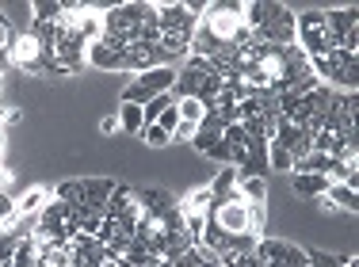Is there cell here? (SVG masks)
<instances>
[{
  "label": "cell",
  "mask_w": 359,
  "mask_h": 267,
  "mask_svg": "<svg viewBox=\"0 0 359 267\" xmlns=\"http://www.w3.org/2000/svg\"><path fill=\"white\" fill-rule=\"evenodd\" d=\"M176 111H180V118H184V123H195V126H199L203 115H207V103L195 100V96H187V100H176Z\"/></svg>",
  "instance_id": "cell-24"
},
{
  "label": "cell",
  "mask_w": 359,
  "mask_h": 267,
  "mask_svg": "<svg viewBox=\"0 0 359 267\" xmlns=\"http://www.w3.org/2000/svg\"><path fill=\"white\" fill-rule=\"evenodd\" d=\"M325 199L337 206V210H359V199H355V187L352 184H329Z\"/></svg>",
  "instance_id": "cell-20"
},
{
  "label": "cell",
  "mask_w": 359,
  "mask_h": 267,
  "mask_svg": "<svg viewBox=\"0 0 359 267\" xmlns=\"http://www.w3.org/2000/svg\"><path fill=\"white\" fill-rule=\"evenodd\" d=\"M12 23L4 20V15H0V54H8V46H12Z\"/></svg>",
  "instance_id": "cell-33"
},
{
  "label": "cell",
  "mask_w": 359,
  "mask_h": 267,
  "mask_svg": "<svg viewBox=\"0 0 359 267\" xmlns=\"http://www.w3.org/2000/svg\"><path fill=\"white\" fill-rule=\"evenodd\" d=\"M42 57H46V46L35 39L31 31H15L12 34V46H8V62L15 69H23V73H42Z\"/></svg>",
  "instance_id": "cell-7"
},
{
  "label": "cell",
  "mask_w": 359,
  "mask_h": 267,
  "mask_svg": "<svg viewBox=\"0 0 359 267\" xmlns=\"http://www.w3.org/2000/svg\"><path fill=\"white\" fill-rule=\"evenodd\" d=\"M172 103H176L172 92H165V96H153L149 103H142V118H145V126H149V123H157V118H161V111H168Z\"/></svg>",
  "instance_id": "cell-25"
},
{
  "label": "cell",
  "mask_w": 359,
  "mask_h": 267,
  "mask_svg": "<svg viewBox=\"0 0 359 267\" xmlns=\"http://www.w3.org/2000/svg\"><path fill=\"white\" fill-rule=\"evenodd\" d=\"M172 267H203V256H199V245L195 248H187V252H180L176 260H172Z\"/></svg>",
  "instance_id": "cell-32"
},
{
  "label": "cell",
  "mask_w": 359,
  "mask_h": 267,
  "mask_svg": "<svg viewBox=\"0 0 359 267\" xmlns=\"http://www.w3.org/2000/svg\"><path fill=\"white\" fill-rule=\"evenodd\" d=\"M157 126H161V130H165L168 137H172V134H176V126H180V111H176V103H172V107H168V111H161V118H157Z\"/></svg>",
  "instance_id": "cell-30"
},
{
  "label": "cell",
  "mask_w": 359,
  "mask_h": 267,
  "mask_svg": "<svg viewBox=\"0 0 359 267\" xmlns=\"http://www.w3.org/2000/svg\"><path fill=\"white\" fill-rule=\"evenodd\" d=\"M0 267H12V263H0Z\"/></svg>",
  "instance_id": "cell-39"
},
{
  "label": "cell",
  "mask_w": 359,
  "mask_h": 267,
  "mask_svg": "<svg viewBox=\"0 0 359 267\" xmlns=\"http://www.w3.org/2000/svg\"><path fill=\"white\" fill-rule=\"evenodd\" d=\"M260 218H264V206L245 203L241 195H237V199H229V203H215V206H210V221H215V226H218L226 237H237V233H256Z\"/></svg>",
  "instance_id": "cell-3"
},
{
  "label": "cell",
  "mask_w": 359,
  "mask_h": 267,
  "mask_svg": "<svg viewBox=\"0 0 359 267\" xmlns=\"http://www.w3.org/2000/svg\"><path fill=\"white\" fill-rule=\"evenodd\" d=\"M46 203H50V195L42 191V187H31V191H23L20 199H15V214H42Z\"/></svg>",
  "instance_id": "cell-22"
},
{
  "label": "cell",
  "mask_w": 359,
  "mask_h": 267,
  "mask_svg": "<svg viewBox=\"0 0 359 267\" xmlns=\"http://www.w3.org/2000/svg\"><path fill=\"white\" fill-rule=\"evenodd\" d=\"M203 267H222V263H203Z\"/></svg>",
  "instance_id": "cell-37"
},
{
  "label": "cell",
  "mask_w": 359,
  "mask_h": 267,
  "mask_svg": "<svg viewBox=\"0 0 359 267\" xmlns=\"http://www.w3.org/2000/svg\"><path fill=\"white\" fill-rule=\"evenodd\" d=\"M100 130H104V134H115V130H118V118H104V126H100Z\"/></svg>",
  "instance_id": "cell-36"
},
{
  "label": "cell",
  "mask_w": 359,
  "mask_h": 267,
  "mask_svg": "<svg viewBox=\"0 0 359 267\" xmlns=\"http://www.w3.org/2000/svg\"><path fill=\"white\" fill-rule=\"evenodd\" d=\"M123 54H126V50H118V46H111V42L100 39V42H92V46H88V65L115 73V69H123Z\"/></svg>",
  "instance_id": "cell-13"
},
{
  "label": "cell",
  "mask_w": 359,
  "mask_h": 267,
  "mask_svg": "<svg viewBox=\"0 0 359 267\" xmlns=\"http://www.w3.org/2000/svg\"><path fill=\"white\" fill-rule=\"evenodd\" d=\"M168 62H172V57L161 46H142V42L126 46V54H123V69H134V73H149V69H161Z\"/></svg>",
  "instance_id": "cell-10"
},
{
  "label": "cell",
  "mask_w": 359,
  "mask_h": 267,
  "mask_svg": "<svg viewBox=\"0 0 359 267\" xmlns=\"http://www.w3.org/2000/svg\"><path fill=\"white\" fill-rule=\"evenodd\" d=\"M149 12H153V4H145V0L104 8V42H111V46H118V50L134 46V42H138V23Z\"/></svg>",
  "instance_id": "cell-2"
},
{
  "label": "cell",
  "mask_w": 359,
  "mask_h": 267,
  "mask_svg": "<svg viewBox=\"0 0 359 267\" xmlns=\"http://www.w3.org/2000/svg\"><path fill=\"white\" fill-rule=\"evenodd\" d=\"M142 137H145V145H168L172 137H168L165 130H161L157 123H149V126H142Z\"/></svg>",
  "instance_id": "cell-31"
},
{
  "label": "cell",
  "mask_w": 359,
  "mask_h": 267,
  "mask_svg": "<svg viewBox=\"0 0 359 267\" xmlns=\"http://www.w3.org/2000/svg\"><path fill=\"white\" fill-rule=\"evenodd\" d=\"M54 199H62V203L76 206V203H81V179H65V184H57Z\"/></svg>",
  "instance_id": "cell-28"
},
{
  "label": "cell",
  "mask_w": 359,
  "mask_h": 267,
  "mask_svg": "<svg viewBox=\"0 0 359 267\" xmlns=\"http://www.w3.org/2000/svg\"><path fill=\"white\" fill-rule=\"evenodd\" d=\"M62 12H65V4H57V0H42V4L31 8V20H39V23H57V20H62Z\"/></svg>",
  "instance_id": "cell-26"
},
{
  "label": "cell",
  "mask_w": 359,
  "mask_h": 267,
  "mask_svg": "<svg viewBox=\"0 0 359 267\" xmlns=\"http://www.w3.org/2000/svg\"><path fill=\"white\" fill-rule=\"evenodd\" d=\"M241 8H245V4H237V0H215V4H207V8H203L199 27L207 31L210 39H215V46H233V50L249 46L252 31L245 27Z\"/></svg>",
  "instance_id": "cell-1"
},
{
  "label": "cell",
  "mask_w": 359,
  "mask_h": 267,
  "mask_svg": "<svg viewBox=\"0 0 359 267\" xmlns=\"http://www.w3.org/2000/svg\"><path fill=\"white\" fill-rule=\"evenodd\" d=\"M138 203H142L149 214H165V210H172V206H180L172 195L161 191V187H145V191H138Z\"/></svg>",
  "instance_id": "cell-19"
},
{
  "label": "cell",
  "mask_w": 359,
  "mask_h": 267,
  "mask_svg": "<svg viewBox=\"0 0 359 267\" xmlns=\"http://www.w3.org/2000/svg\"><path fill=\"white\" fill-rule=\"evenodd\" d=\"M313 149L325 153V157H340V153L348 149V142L337 130H321V134H313Z\"/></svg>",
  "instance_id": "cell-21"
},
{
  "label": "cell",
  "mask_w": 359,
  "mask_h": 267,
  "mask_svg": "<svg viewBox=\"0 0 359 267\" xmlns=\"http://www.w3.org/2000/svg\"><path fill=\"white\" fill-rule=\"evenodd\" d=\"M111 191H115V179H107V176L81 179V206H107Z\"/></svg>",
  "instance_id": "cell-12"
},
{
  "label": "cell",
  "mask_w": 359,
  "mask_h": 267,
  "mask_svg": "<svg viewBox=\"0 0 359 267\" xmlns=\"http://www.w3.org/2000/svg\"><path fill=\"white\" fill-rule=\"evenodd\" d=\"M325 27L337 34L340 50H352V54H359V12H355V4L329 8V12H325Z\"/></svg>",
  "instance_id": "cell-9"
},
{
  "label": "cell",
  "mask_w": 359,
  "mask_h": 267,
  "mask_svg": "<svg viewBox=\"0 0 359 267\" xmlns=\"http://www.w3.org/2000/svg\"><path fill=\"white\" fill-rule=\"evenodd\" d=\"M290 187H294L298 195H306V199H318V195L329 191L325 176H318V172H290Z\"/></svg>",
  "instance_id": "cell-15"
},
{
  "label": "cell",
  "mask_w": 359,
  "mask_h": 267,
  "mask_svg": "<svg viewBox=\"0 0 359 267\" xmlns=\"http://www.w3.org/2000/svg\"><path fill=\"white\" fill-rule=\"evenodd\" d=\"M210 206H215V195H210V187H199V191L191 195L180 210H187V214H210Z\"/></svg>",
  "instance_id": "cell-27"
},
{
  "label": "cell",
  "mask_w": 359,
  "mask_h": 267,
  "mask_svg": "<svg viewBox=\"0 0 359 267\" xmlns=\"http://www.w3.org/2000/svg\"><path fill=\"white\" fill-rule=\"evenodd\" d=\"M69 260H73V252L65 240H50L39 252V267H69Z\"/></svg>",
  "instance_id": "cell-18"
},
{
  "label": "cell",
  "mask_w": 359,
  "mask_h": 267,
  "mask_svg": "<svg viewBox=\"0 0 359 267\" xmlns=\"http://www.w3.org/2000/svg\"><path fill=\"white\" fill-rule=\"evenodd\" d=\"M118 126H123V134H142L145 118H142L138 103H123V111H118Z\"/></svg>",
  "instance_id": "cell-23"
},
{
  "label": "cell",
  "mask_w": 359,
  "mask_h": 267,
  "mask_svg": "<svg viewBox=\"0 0 359 267\" xmlns=\"http://www.w3.org/2000/svg\"><path fill=\"white\" fill-rule=\"evenodd\" d=\"M264 39L271 46H290L294 42V12L287 4H271V0H260V27Z\"/></svg>",
  "instance_id": "cell-4"
},
{
  "label": "cell",
  "mask_w": 359,
  "mask_h": 267,
  "mask_svg": "<svg viewBox=\"0 0 359 267\" xmlns=\"http://www.w3.org/2000/svg\"><path fill=\"white\" fill-rule=\"evenodd\" d=\"M172 137H180V142H191V137H195V123H184V118H180V126H176Z\"/></svg>",
  "instance_id": "cell-34"
},
{
  "label": "cell",
  "mask_w": 359,
  "mask_h": 267,
  "mask_svg": "<svg viewBox=\"0 0 359 267\" xmlns=\"http://www.w3.org/2000/svg\"><path fill=\"white\" fill-rule=\"evenodd\" d=\"M157 23H161V34H176V39H184L187 46H191L199 15L187 4H157Z\"/></svg>",
  "instance_id": "cell-8"
},
{
  "label": "cell",
  "mask_w": 359,
  "mask_h": 267,
  "mask_svg": "<svg viewBox=\"0 0 359 267\" xmlns=\"http://www.w3.org/2000/svg\"><path fill=\"white\" fill-rule=\"evenodd\" d=\"M176 84V69L172 65H161V69H149V73H138V81L126 88L123 103H149L153 96H165V92H172Z\"/></svg>",
  "instance_id": "cell-5"
},
{
  "label": "cell",
  "mask_w": 359,
  "mask_h": 267,
  "mask_svg": "<svg viewBox=\"0 0 359 267\" xmlns=\"http://www.w3.org/2000/svg\"><path fill=\"white\" fill-rule=\"evenodd\" d=\"M237 195H241L245 203H252V206H264V199H268V184H264V176H237Z\"/></svg>",
  "instance_id": "cell-17"
},
{
  "label": "cell",
  "mask_w": 359,
  "mask_h": 267,
  "mask_svg": "<svg viewBox=\"0 0 359 267\" xmlns=\"http://www.w3.org/2000/svg\"><path fill=\"white\" fill-rule=\"evenodd\" d=\"M256 260H260L264 267H310V260H306V248L290 245V240H283V237L256 240Z\"/></svg>",
  "instance_id": "cell-6"
},
{
  "label": "cell",
  "mask_w": 359,
  "mask_h": 267,
  "mask_svg": "<svg viewBox=\"0 0 359 267\" xmlns=\"http://www.w3.org/2000/svg\"><path fill=\"white\" fill-rule=\"evenodd\" d=\"M210 195H215V203L237 199V168L233 165H222V172L215 176V184H210Z\"/></svg>",
  "instance_id": "cell-16"
},
{
  "label": "cell",
  "mask_w": 359,
  "mask_h": 267,
  "mask_svg": "<svg viewBox=\"0 0 359 267\" xmlns=\"http://www.w3.org/2000/svg\"><path fill=\"white\" fill-rule=\"evenodd\" d=\"M0 88H4V73H0Z\"/></svg>",
  "instance_id": "cell-38"
},
{
  "label": "cell",
  "mask_w": 359,
  "mask_h": 267,
  "mask_svg": "<svg viewBox=\"0 0 359 267\" xmlns=\"http://www.w3.org/2000/svg\"><path fill=\"white\" fill-rule=\"evenodd\" d=\"M12 214H15V203L8 199V195H0V226H4V221L12 218Z\"/></svg>",
  "instance_id": "cell-35"
},
{
  "label": "cell",
  "mask_w": 359,
  "mask_h": 267,
  "mask_svg": "<svg viewBox=\"0 0 359 267\" xmlns=\"http://www.w3.org/2000/svg\"><path fill=\"white\" fill-rule=\"evenodd\" d=\"M264 172H268V142L252 137V142H249V153H245V160L237 165V176H264Z\"/></svg>",
  "instance_id": "cell-14"
},
{
  "label": "cell",
  "mask_w": 359,
  "mask_h": 267,
  "mask_svg": "<svg viewBox=\"0 0 359 267\" xmlns=\"http://www.w3.org/2000/svg\"><path fill=\"white\" fill-rule=\"evenodd\" d=\"M15 248H20V240L12 237V229H4V226H0V263H12Z\"/></svg>",
  "instance_id": "cell-29"
},
{
  "label": "cell",
  "mask_w": 359,
  "mask_h": 267,
  "mask_svg": "<svg viewBox=\"0 0 359 267\" xmlns=\"http://www.w3.org/2000/svg\"><path fill=\"white\" fill-rule=\"evenodd\" d=\"M256 240H260V237H256V233H237V237H226V240H222V248H218V263L222 267H233L237 260H241V256H252L256 252Z\"/></svg>",
  "instance_id": "cell-11"
}]
</instances>
